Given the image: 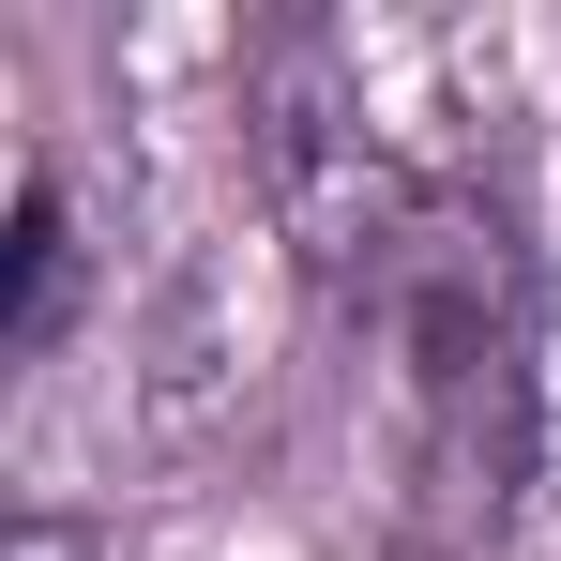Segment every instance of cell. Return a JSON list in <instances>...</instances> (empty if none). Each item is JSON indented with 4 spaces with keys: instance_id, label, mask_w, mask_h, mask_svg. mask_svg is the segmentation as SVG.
Wrapping results in <instances>:
<instances>
[{
    "instance_id": "obj_1",
    "label": "cell",
    "mask_w": 561,
    "mask_h": 561,
    "mask_svg": "<svg viewBox=\"0 0 561 561\" xmlns=\"http://www.w3.org/2000/svg\"><path fill=\"white\" fill-rule=\"evenodd\" d=\"M350 350L379 365L394 394V440L425 470V501L456 516V531H501L516 501H531V440H547V304H531V243H516V213L485 183H425V213L394 228V259H379L350 304Z\"/></svg>"
},
{
    "instance_id": "obj_2",
    "label": "cell",
    "mask_w": 561,
    "mask_h": 561,
    "mask_svg": "<svg viewBox=\"0 0 561 561\" xmlns=\"http://www.w3.org/2000/svg\"><path fill=\"white\" fill-rule=\"evenodd\" d=\"M243 168H259V213H274V243L304 259L319 304H350L394 259V228L425 213V183H440V168L394 152V122L365 106L334 31H259V61H243Z\"/></svg>"
},
{
    "instance_id": "obj_3",
    "label": "cell",
    "mask_w": 561,
    "mask_h": 561,
    "mask_svg": "<svg viewBox=\"0 0 561 561\" xmlns=\"http://www.w3.org/2000/svg\"><path fill=\"white\" fill-rule=\"evenodd\" d=\"M15 304H0V365H46L77 334V288H92V243H77V183L61 152H15Z\"/></svg>"
},
{
    "instance_id": "obj_4",
    "label": "cell",
    "mask_w": 561,
    "mask_h": 561,
    "mask_svg": "<svg viewBox=\"0 0 561 561\" xmlns=\"http://www.w3.org/2000/svg\"><path fill=\"white\" fill-rule=\"evenodd\" d=\"M0 561H106V531H92V516H61V501H31V516L0 531Z\"/></svg>"
}]
</instances>
